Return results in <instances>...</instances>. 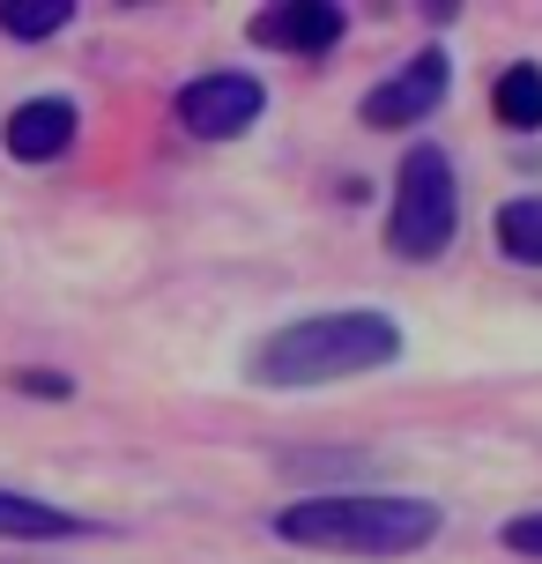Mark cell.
<instances>
[{"instance_id":"6da1fadb","label":"cell","mask_w":542,"mask_h":564,"mask_svg":"<svg viewBox=\"0 0 542 564\" xmlns=\"http://www.w3.org/2000/svg\"><path fill=\"white\" fill-rule=\"evenodd\" d=\"M446 512L409 490H305L275 512V535L319 557H409L438 542Z\"/></svg>"},{"instance_id":"7a4b0ae2","label":"cell","mask_w":542,"mask_h":564,"mask_svg":"<svg viewBox=\"0 0 542 564\" xmlns=\"http://www.w3.org/2000/svg\"><path fill=\"white\" fill-rule=\"evenodd\" d=\"M401 357V319L379 305H343V312H305L283 319L275 335L253 349L260 387H335V379H365Z\"/></svg>"},{"instance_id":"3957f363","label":"cell","mask_w":542,"mask_h":564,"mask_svg":"<svg viewBox=\"0 0 542 564\" xmlns=\"http://www.w3.org/2000/svg\"><path fill=\"white\" fill-rule=\"evenodd\" d=\"M460 230V178L438 141H409L394 164V200H387V253L394 260H438Z\"/></svg>"},{"instance_id":"277c9868","label":"cell","mask_w":542,"mask_h":564,"mask_svg":"<svg viewBox=\"0 0 542 564\" xmlns=\"http://www.w3.org/2000/svg\"><path fill=\"white\" fill-rule=\"evenodd\" d=\"M446 89H454V59L438 53V45H424V53H409L394 75H379V83L365 89L357 119H365L371 134H409V127H424V119L446 105Z\"/></svg>"},{"instance_id":"5b68a950","label":"cell","mask_w":542,"mask_h":564,"mask_svg":"<svg viewBox=\"0 0 542 564\" xmlns=\"http://www.w3.org/2000/svg\"><path fill=\"white\" fill-rule=\"evenodd\" d=\"M172 112L194 141H230V134H246V127H260L268 83L246 75V67H208V75H194V83L172 97Z\"/></svg>"},{"instance_id":"8992f818","label":"cell","mask_w":542,"mask_h":564,"mask_svg":"<svg viewBox=\"0 0 542 564\" xmlns=\"http://www.w3.org/2000/svg\"><path fill=\"white\" fill-rule=\"evenodd\" d=\"M246 37L290 59H319L349 37V8H335V0H275V8H260L246 23Z\"/></svg>"},{"instance_id":"52a82bcc","label":"cell","mask_w":542,"mask_h":564,"mask_svg":"<svg viewBox=\"0 0 542 564\" xmlns=\"http://www.w3.org/2000/svg\"><path fill=\"white\" fill-rule=\"evenodd\" d=\"M75 134H83V112H75V97H23L15 112L0 119V149L15 156V164H53V156H67L75 149Z\"/></svg>"},{"instance_id":"ba28073f","label":"cell","mask_w":542,"mask_h":564,"mask_svg":"<svg viewBox=\"0 0 542 564\" xmlns=\"http://www.w3.org/2000/svg\"><path fill=\"white\" fill-rule=\"evenodd\" d=\"M75 535H97L83 512L30 498V490H0V542H75Z\"/></svg>"},{"instance_id":"9c48e42d","label":"cell","mask_w":542,"mask_h":564,"mask_svg":"<svg viewBox=\"0 0 542 564\" xmlns=\"http://www.w3.org/2000/svg\"><path fill=\"white\" fill-rule=\"evenodd\" d=\"M490 119H498L506 134H542V67L535 59L498 67V83H490Z\"/></svg>"},{"instance_id":"30bf717a","label":"cell","mask_w":542,"mask_h":564,"mask_svg":"<svg viewBox=\"0 0 542 564\" xmlns=\"http://www.w3.org/2000/svg\"><path fill=\"white\" fill-rule=\"evenodd\" d=\"M490 238H498V253H506V260L542 268V194H513L498 216H490Z\"/></svg>"},{"instance_id":"8fae6325","label":"cell","mask_w":542,"mask_h":564,"mask_svg":"<svg viewBox=\"0 0 542 564\" xmlns=\"http://www.w3.org/2000/svg\"><path fill=\"white\" fill-rule=\"evenodd\" d=\"M75 23V0H0V37L15 45H45Z\"/></svg>"},{"instance_id":"7c38bea8","label":"cell","mask_w":542,"mask_h":564,"mask_svg":"<svg viewBox=\"0 0 542 564\" xmlns=\"http://www.w3.org/2000/svg\"><path fill=\"white\" fill-rule=\"evenodd\" d=\"M8 387H15V394H37V401H75V379H67V371H45V365L8 371Z\"/></svg>"},{"instance_id":"4fadbf2b","label":"cell","mask_w":542,"mask_h":564,"mask_svg":"<svg viewBox=\"0 0 542 564\" xmlns=\"http://www.w3.org/2000/svg\"><path fill=\"white\" fill-rule=\"evenodd\" d=\"M506 550H513V557H542V512L506 520Z\"/></svg>"}]
</instances>
